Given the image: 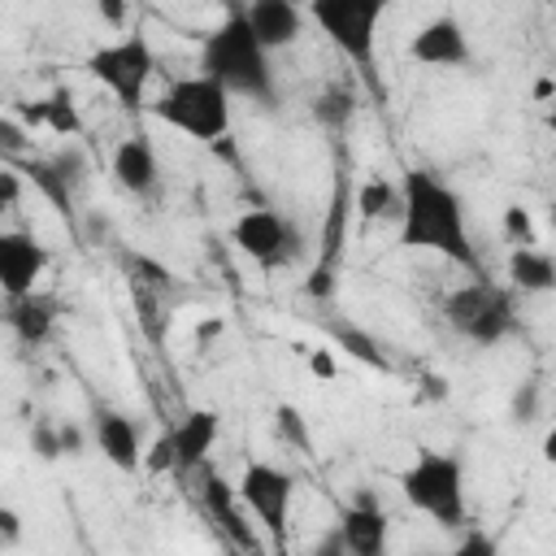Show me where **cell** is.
I'll return each mask as SVG.
<instances>
[{"instance_id": "8fae6325", "label": "cell", "mask_w": 556, "mask_h": 556, "mask_svg": "<svg viewBox=\"0 0 556 556\" xmlns=\"http://www.w3.org/2000/svg\"><path fill=\"white\" fill-rule=\"evenodd\" d=\"M48 265H52V252L30 230H4L0 235V287H4V300L35 295Z\"/></svg>"}, {"instance_id": "484cf974", "label": "cell", "mask_w": 556, "mask_h": 556, "mask_svg": "<svg viewBox=\"0 0 556 556\" xmlns=\"http://www.w3.org/2000/svg\"><path fill=\"white\" fill-rule=\"evenodd\" d=\"M274 434L282 443H291L295 452H308L313 447V430H308V421H304V413L295 404H278L274 408Z\"/></svg>"}, {"instance_id": "74e56055", "label": "cell", "mask_w": 556, "mask_h": 556, "mask_svg": "<svg viewBox=\"0 0 556 556\" xmlns=\"http://www.w3.org/2000/svg\"><path fill=\"white\" fill-rule=\"evenodd\" d=\"M96 13H100V22H109V26L126 22V4H122V0H100V4H96Z\"/></svg>"}, {"instance_id": "6da1fadb", "label": "cell", "mask_w": 556, "mask_h": 556, "mask_svg": "<svg viewBox=\"0 0 556 556\" xmlns=\"http://www.w3.org/2000/svg\"><path fill=\"white\" fill-rule=\"evenodd\" d=\"M404 191V217H400V248L413 252H434L473 278H482V256L469 235V213L456 187H447L430 169H404L400 178Z\"/></svg>"}, {"instance_id": "d6986e66", "label": "cell", "mask_w": 556, "mask_h": 556, "mask_svg": "<svg viewBox=\"0 0 556 556\" xmlns=\"http://www.w3.org/2000/svg\"><path fill=\"white\" fill-rule=\"evenodd\" d=\"M56 317H61V304H56L52 295H43V291H35V295H26V300H9V313H4L9 330H13L26 348H39V343L52 334Z\"/></svg>"}, {"instance_id": "ffe728a7", "label": "cell", "mask_w": 556, "mask_h": 556, "mask_svg": "<svg viewBox=\"0 0 556 556\" xmlns=\"http://www.w3.org/2000/svg\"><path fill=\"white\" fill-rule=\"evenodd\" d=\"M504 274L517 291L526 295H547L556 291V256L543 248H513L504 261Z\"/></svg>"}, {"instance_id": "d6a6232c", "label": "cell", "mask_w": 556, "mask_h": 556, "mask_svg": "<svg viewBox=\"0 0 556 556\" xmlns=\"http://www.w3.org/2000/svg\"><path fill=\"white\" fill-rule=\"evenodd\" d=\"M308 374H313L317 382H334V374H339L334 352H330V348H313V352H308Z\"/></svg>"}, {"instance_id": "1f68e13d", "label": "cell", "mask_w": 556, "mask_h": 556, "mask_svg": "<svg viewBox=\"0 0 556 556\" xmlns=\"http://www.w3.org/2000/svg\"><path fill=\"white\" fill-rule=\"evenodd\" d=\"M534 417H539V387H534V382H521L517 395H513V421L530 426Z\"/></svg>"}, {"instance_id": "4316f807", "label": "cell", "mask_w": 556, "mask_h": 556, "mask_svg": "<svg viewBox=\"0 0 556 556\" xmlns=\"http://www.w3.org/2000/svg\"><path fill=\"white\" fill-rule=\"evenodd\" d=\"M500 230L513 248H534V217L526 204H504V217H500Z\"/></svg>"}, {"instance_id": "83f0119b", "label": "cell", "mask_w": 556, "mask_h": 556, "mask_svg": "<svg viewBox=\"0 0 556 556\" xmlns=\"http://www.w3.org/2000/svg\"><path fill=\"white\" fill-rule=\"evenodd\" d=\"M0 152L4 161H22V152H30V130L17 117H0Z\"/></svg>"}, {"instance_id": "9a60e30c", "label": "cell", "mask_w": 556, "mask_h": 556, "mask_svg": "<svg viewBox=\"0 0 556 556\" xmlns=\"http://www.w3.org/2000/svg\"><path fill=\"white\" fill-rule=\"evenodd\" d=\"M109 169H113L117 187L130 191V195H139V200L156 195V187H161V161H156V148H152V139H148L143 130L126 135V139L113 148Z\"/></svg>"}, {"instance_id": "d590c367", "label": "cell", "mask_w": 556, "mask_h": 556, "mask_svg": "<svg viewBox=\"0 0 556 556\" xmlns=\"http://www.w3.org/2000/svg\"><path fill=\"white\" fill-rule=\"evenodd\" d=\"M308 556H348V543H343V534H339V526L334 530H326L313 547H308Z\"/></svg>"}, {"instance_id": "4dcf8cb0", "label": "cell", "mask_w": 556, "mask_h": 556, "mask_svg": "<svg viewBox=\"0 0 556 556\" xmlns=\"http://www.w3.org/2000/svg\"><path fill=\"white\" fill-rule=\"evenodd\" d=\"M143 469L148 473H165V469H178V456H174V443H169V430L143 452Z\"/></svg>"}, {"instance_id": "e575fe53", "label": "cell", "mask_w": 556, "mask_h": 556, "mask_svg": "<svg viewBox=\"0 0 556 556\" xmlns=\"http://www.w3.org/2000/svg\"><path fill=\"white\" fill-rule=\"evenodd\" d=\"M61 452H65V456H83V452H87V434H83V426L61 421Z\"/></svg>"}, {"instance_id": "603a6c76", "label": "cell", "mask_w": 556, "mask_h": 556, "mask_svg": "<svg viewBox=\"0 0 556 556\" xmlns=\"http://www.w3.org/2000/svg\"><path fill=\"white\" fill-rule=\"evenodd\" d=\"M26 117H30L35 126H48L52 135H65V139H74V135L83 130V117H78V109H74V100H70L65 87H56V91L43 96V100H30Z\"/></svg>"}, {"instance_id": "d4e9b609", "label": "cell", "mask_w": 556, "mask_h": 556, "mask_svg": "<svg viewBox=\"0 0 556 556\" xmlns=\"http://www.w3.org/2000/svg\"><path fill=\"white\" fill-rule=\"evenodd\" d=\"M352 113H356V96H352L348 83H330V87H321V96L313 100V117H317L326 130H343V126L352 122Z\"/></svg>"}, {"instance_id": "5bb4252c", "label": "cell", "mask_w": 556, "mask_h": 556, "mask_svg": "<svg viewBox=\"0 0 556 556\" xmlns=\"http://www.w3.org/2000/svg\"><path fill=\"white\" fill-rule=\"evenodd\" d=\"M339 534L348 543V556H391V521L382 513V504L365 491L356 495L343 513H339Z\"/></svg>"}, {"instance_id": "f1b7e54d", "label": "cell", "mask_w": 556, "mask_h": 556, "mask_svg": "<svg viewBox=\"0 0 556 556\" xmlns=\"http://www.w3.org/2000/svg\"><path fill=\"white\" fill-rule=\"evenodd\" d=\"M30 447H35L43 460L65 456V452H61V421H35V430H30Z\"/></svg>"}, {"instance_id": "b9f144b4", "label": "cell", "mask_w": 556, "mask_h": 556, "mask_svg": "<svg viewBox=\"0 0 556 556\" xmlns=\"http://www.w3.org/2000/svg\"><path fill=\"white\" fill-rule=\"evenodd\" d=\"M543 122H547V130H552V135H556V100H552V104H547V113H543Z\"/></svg>"}, {"instance_id": "cb8c5ba5", "label": "cell", "mask_w": 556, "mask_h": 556, "mask_svg": "<svg viewBox=\"0 0 556 556\" xmlns=\"http://www.w3.org/2000/svg\"><path fill=\"white\" fill-rule=\"evenodd\" d=\"M330 339H334L352 361H361V365H369V369H391V365H387V352L378 348V339L365 334L361 326H352V321H334V326H330Z\"/></svg>"}, {"instance_id": "ba28073f", "label": "cell", "mask_w": 556, "mask_h": 556, "mask_svg": "<svg viewBox=\"0 0 556 556\" xmlns=\"http://www.w3.org/2000/svg\"><path fill=\"white\" fill-rule=\"evenodd\" d=\"M230 243L261 269H282L300 256L304 235L295 230L291 217H282L278 208H248L235 217L230 226Z\"/></svg>"}, {"instance_id": "836d02e7", "label": "cell", "mask_w": 556, "mask_h": 556, "mask_svg": "<svg viewBox=\"0 0 556 556\" xmlns=\"http://www.w3.org/2000/svg\"><path fill=\"white\" fill-rule=\"evenodd\" d=\"M17 195H22V174H17L13 165H4V169H0V208H4V213L17 208Z\"/></svg>"}, {"instance_id": "f35d334b", "label": "cell", "mask_w": 556, "mask_h": 556, "mask_svg": "<svg viewBox=\"0 0 556 556\" xmlns=\"http://www.w3.org/2000/svg\"><path fill=\"white\" fill-rule=\"evenodd\" d=\"M222 326H226L222 317H204V321H195V343H200V348H204V343H213V339L222 334Z\"/></svg>"}, {"instance_id": "8d00e7d4", "label": "cell", "mask_w": 556, "mask_h": 556, "mask_svg": "<svg viewBox=\"0 0 556 556\" xmlns=\"http://www.w3.org/2000/svg\"><path fill=\"white\" fill-rule=\"evenodd\" d=\"M0 534H4V543H9V547L22 539V517H17V508H9V504L0 508Z\"/></svg>"}, {"instance_id": "4fadbf2b", "label": "cell", "mask_w": 556, "mask_h": 556, "mask_svg": "<svg viewBox=\"0 0 556 556\" xmlns=\"http://www.w3.org/2000/svg\"><path fill=\"white\" fill-rule=\"evenodd\" d=\"M17 174H26L35 187H39V195H48L52 204H56V213H65L70 217V204H74V187L83 182V169H87V161H83V152L78 148H65V152H56V156H22V161H9Z\"/></svg>"}, {"instance_id": "3957f363", "label": "cell", "mask_w": 556, "mask_h": 556, "mask_svg": "<svg viewBox=\"0 0 556 556\" xmlns=\"http://www.w3.org/2000/svg\"><path fill=\"white\" fill-rule=\"evenodd\" d=\"M400 495L426 513L434 526L456 530L469 521V500H465V460L456 452L421 447L404 469H400Z\"/></svg>"}, {"instance_id": "ab89813d", "label": "cell", "mask_w": 556, "mask_h": 556, "mask_svg": "<svg viewBox=\"0 0 556 556\" xmlns=\"http://www.w3.org/2000/svg\"><path fill=\"white\" fill-rule=\"evenodd\" d=\"M539 456H543V465H552V469H556V426L543 434V443H539Z\"/></svg>"}, {"instance_id": "8992f818", "label": "cell", "mask_w": 556, "mask_h": 556, "mask_svg": "<svg viewBox=\"0 0 556 556\" xmlns=\"http://www.w3.org/2000/svg\"><path fill=\"white\" fill-rule=\"evenodd\" d=\"M443 321L452 326V334H460L473 348H495L517 330V308L513 295L500 282L473 278L465 287H456L443 300Z\"/></svg>"}, {"instance_id": "9c48e42d", "label": "cell", "mask_w": 556, "mask_h": 556, "mask_svg": "<svg viewBox=\"0 0 556 556\" xmlns=\"http://www.w3.org/2000/svg\"><path fill=\"white\" fill-rule=\"evenodd\" d=\"M235 491H239V504L252 513V521L265 534H274V539L287 534L291 504H295V478H291V469L269 465V460H248L243 473H239V482H235Z\"/></svg>"}, {"instance_id": "e0dca14e", "label": "cell", "mask_w": 556, "mask_h": 556, "mask_svg": "<svg viewBox=\"0 0 556 556\" xmlns=\"http://www.w3.org/2000/svg\"><path fill=\"white\" fill-rule=\"evenodd\" d=\"M217 434H222V417L217 408H187L174 426H169V443H174V456H178V469H204L208 465V452L217 447Z\"/></svg>"}, {"instance_id": "44dd1931", "label": "cell", "mask_w": 556, "mask_h": 556, "mask_svg": "<svg viewBox=\"0 0 556 556\" xmlns=\"http://www.w3.org/2000/svg\"><path fill=\"white\" fill-rule=\"evenodd\" d=\"M200 495H204L208 513L222 521V530H226L239 547H252V543H256V539H252V526H248V521L239 517V508H235V504H239V491H235V486H226V482H222V473H217V469H208V465H204V486H200Z\"/></svg>"}, {"instance_id": "7c38bea8", "label": "cell", "mask_w": 556, "mask_h": 556, "mask_svg": "<svg viewBox=\"0 0 556 556\" xmlns=\"http://www.w3.org/2000/svg\"><path fill=\"white\" fill-rule=\"evenodd\" d=\"M408 56L417 65H430V70H460L469 61V35H465L460 17L439 13L426 26H417L408 39Z\"/></svg>"}, {"instance_id": "7402d4cb", "label": "cell", "mask_w": 556, "mask_h": 556, "mask_svg": "<svg viewBox=\"0 0 556 556\" xmlns=\"http://www.w3.org/2000/svg\"><path fill=\"white\" fill-rule=\"evenodd\" d=\"M352 208L361 222H400L404 217V191L391 178H365L352 195Z\"/></svg>"}, {"instance_id": "60d3db41", "label": "cell", "mask_w": 556, "mask_h": 556, "mask_svg": "<svg viewBox=\"0 0 556 556\" xmlns=\"http://www.w3.org/2000/svg\"><path fill=\"white\" fill-rule=\"evenodd\" d=\"M534 100H539V104H552V100H556V83H552V78H539V83H534Z\"/></svg>"}, {"instance_id": "7a4b0ae2", "label": "cell", "mask_w": 556, "mask_h": 556, "mask_svg": "<svg viewBox=\"0 0 556 556\" xmlns=\"http://www.w3.org/2000/svg\"><path fill=\"white\" fill-rule=\"evenodd\" d=\"M200 74L222 83L230 96H243L252 104H274L278 83L269 70V52L261 48L248 9H226V17L204 35L200 43Z\"/></svg>"}, {"instance_id": "7bdbcfd3", "label": "cell", "mask_w": 556, "mask_h": 556, "mask_svg": "<svg viewBox=\"0 0 556 556\" xmlns=\"http://www.w3.org/2000/svg\"><path fill=\"white\" fill-rule=\"evenodd\" d=\"M547 222H552V230H556V204H552V213H547Z\"/></svg>"}, {"instance_id": "30bf717a", "label": "cell", "mask_w": 556, "mask_h": 556, "mask_svg": "<svg viewBox=\"0 0 556 556\" xmlns=\"http://www.w3.org/2000/svg\"><path fill=\"white\" fill-rule=\"evenodd\" d=\"M317 261L304 278V295L313 300H330L334 295V282H339V261H343V248H348V178L334 174V187H330V204H326V217H321V235H317Z\"/></svg>"}, {"instance_id": "ac0fdd59", "label": "cell", "mask_w": 556, "mask_h": 556, "mask_svg": "<svg viewBox=\"0 0 556 556\" xmlns=\"http://www.w3.org/2000/svg\"><path fill=\"white\" fill-rule=\"evenodd\" d=\"M304 17L308 13L300 4H291V0H252L248 4V22H252V30H256L265 52L291 48L304 35Z\"/></svg>"}, {"instance_id": "5b68a950", "label": "cell", "mask_w": 556, "mask_h": 556, "mask_svg": "<svg viewBox=\"0 0 556 556\" xmlns=\"http://www.w3.org/2000/svg\"><path fill=\"white\" fill-rule=\"evenodd\" d=\"M308 17L356 65V74L369 87H378L374 52H378V22L387 17V4L382 0H313Z\"/></svg>"}, {"instance_id": "f546056e", "label": "cell", "mask_w": 556, "mask_h": 556, "mask_svg": "<svg viewBox=\"0 0 556 556\" xmlns=\"http://www.w3.org/2000/svg\"><path fill=\"white\" fill-rule=\"evenodd\" d=\"M443 556H500V539L495 534H486V530H469L452 552H443Z\"/></svg>"}, {"instance_id": "2e32d148", "label": "cell", "mask_w": 556, "mask_h": 556, "mask_svg": "<svg viewBox=\"0 0 556 556\" xmlns=\"http://www.w3.org/2000/svg\"><path fill=\"white\" fill-rule=\"evenodd\" d=\"M91 439H96V452L122 469V473H135L143 465V439H139V426L135 417L117 413V408H96L91 417Z\"/></svg>"}, {"instance_id": "277c9868", "label": "cell", "mask_w": 556, "mask_h": 556, "mask_svg": "<svg viewBox=\"0 0 556 556\" xmlns=\"http://www.w3.org/2000/svg\"><path fill=\"white\" fill-rule=\"evenodd\" d=\"M148 109L156 122H165L169 130H178L195 143H217L230 135V91L204 74L174 78Z\"/></svg>"}, {"instance_id": "52a82bcc", "label": "cell", "mask_w": 556, "mask_h": 556, "mask_svg": "<svg viewBox=\"0 0 556 556\" xmlns=\"http://www.w3.org/2000/svg\"><path fill=\"white\" fill-rule=\"evenodd\" d=\"M126 113H135L139 104H148V83L156 74V52L148 43V35H122L113 43H100L87 65H83Z\"/></svg>"}]
</instances>
